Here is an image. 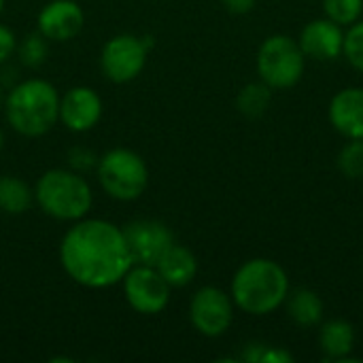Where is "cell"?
Instances as JSON below:
<instances>
[{
  "mask_svg": "<svg viewBox=\"0 0 363 363\" xmlns=\"http://www.w3.org/2000/svg\"><path fill=\"white\" fill-rule=\"evenodd\" d=\"M342 55L349 60V64L353 68L363 72V21L351 23L349 32L345 34Z\"/></svg>",
  "mask_w": 363,
  "mask_h": 363,
  "instance_id": "23",
  "label": "cell"
},
{
  "mask_svg": "<svg viewBox=\"0 0 363 363\" xmlns=\"http://www.w3.org/2000/svg\"><path fill=\"white\" fill-rule=\"evenodd\" d=\"M121 283L130 308L138 315H160L170 302L172 287L164 281L155 266L134 264L125 272Z\"/></svg>",
  "mask_w": 363,
  "mask_h": 363,
  "instance_id": "8",
  "label": "cell"
},
{
  "mask_svg": "<svg viewBox=\"0 0 363 363\" xmlns=\"http://www.w3.org/2000/svg\"><path fill=\"white\" fill-rule=\"evenodd\" d=\"M304 51L300 43L285 34L266 38L257 51V72L272 89H289L304 74Z\"/></svg>",
  "mask_w": 363,
  "mask_h": 363,
  "instance_id": "6",
  "label": "cell"
},
{
  "mask_svg": "<svg viewBox=\"0 0 363 363\" xmlns=\"http://www.w3.org/2000/svg\"><path fill=\"white\" fill-rule=\"evenodd\" d=\"M2 145H4V134H2V128H0V149H2Z\"/></svg>",
  "mask_w": 363,
  "mask_h": 363,
  "instance_id": "29",
  "label": "cell"
},
{
  "mask_svg": "<svg viewBox=\"0 0 363 363\" xmlns=\"http://www.w3.org/2000/svg\"><path fill=\"white\" fill-rule=\"evenodd\" d=\"M191 325L206 338L223 336L234 319V300L219 287H202L189 302Z\"/></svg>",
  "mask_w": 363,
  "mask_h": 363,
  "instance_id": "9",
  "label": "cell"
},
{
  "mask_svg": "<svg viewBox=\"0 0 363 363\" xmlns=\"http://www.w3.org/2000/svg\"><path fill=\"white\" fill-rule=\"evenodd\" d=\"M298 43H300L304 55H308V57H315L321 62L336 60L342 55L345 32L332 19H315L304 26Z\"/></svg>",
  "mask_w": 363,
  "mask_h": 363,
  "instance_id": "13",
  "label": "cell"
},
{
  "mask_svg": "<svg viewBox=\"0 0 363 363\" xmlns=\"http://www.w3.org/2000/svg\"><path fill=\"white\" fill-rule=\"evenodd\" d=\"M17 51V38L11 28L0 23V64H4Z\"/></svg>",
  "mask_w": 363,
  "mask_h": 363,
  "instance_id": "25",
  "label": "cell"
},
{
  "mask_svg": "<svg viewBox=\"0 0 363 363\" xmlns=\"http://www.w3.org/2000/svg\"><path fill=\"white\" fill-rule=\"evenodd\" d=\"M102 119V98L96 89L77 85L60 96V121L77 134L89 132Z\"/></svg>",
  "mask_w": 363,
  "mask_h": 363,
  "instance_id": "11",
  "label": "cell"
},
{
  "mask_svg": "<svg viewBox=\"0 0 363 363\" xmlns=\"http://www.w3.org/2000/svg\"><path fill=\"white\" fill-rule=\"evenodd\" d=\"M121 230L134 264L155 266L160 257L168 251V247L174 245L170 228L157 219H136Z\"/></svg>",
  "mask_w": 363,
  "mask_h": 363,
  "instance_id": "10",
  "label": "cell"
},
{
  "mask_svg": "<svg viewBox=\"0 0 363 363\" xmlns=\"http://www.w3.org/2000/svg\"><path fill=\"white\" fill-rule=\"evenodd\" d=\"M38 32L53 43L72 40L85 26V13L74 0H51L38 13Z\"/></svg>",
  "mask_w": 363,
  "mask_h": 363,
  "instance_id": "12",
  "label": "cell"
},
{
  "mask_svg": "<svg viewBox=\"0 0 363 363\" xmlns=\"http://www.w3.org/2000/svg\"><path fill=\"white\" fill-rule=\"evenodd\" d=\"M155 268H157V272L164 277V281L170 287H185V285H189L196 279L198 259H196V255L187 247L174 242L160 257Z\"/></svg>",
  "mask_w": 363,
  "mask_h": 363,
  "instance_id": "15",
  "label": "cell"
},
{
  "mask_svg": "<svg viewBox=\"0 0 363 363\" xmlns=\"http://www.w3.org/2000/svg\"><path fill=\"white\" fill-rule=\"evenodd\" d=\"M323 11L338 26H351L362 17L363 0H323Z\"/></svg>",
  "mask_w": 363,
  "mask_h": 363,
  "instance_id": "21",
  "label": "cell"
},
{
  "mask_svg": "<svg viewBox=\"0 0 363 363\" xmlns=\"http://www.w3.org/2000/svg\"><path fill=\"white\" fill-rule=\"evenodd\" d=\"M266 349H268V345H262V342L247 345L245 347V353H242V359L249 363H262V357H264Z\"/></svg>",
  "mask_w": 363,
  "mask_h": 363,
  "instance_id": "27",
  "label": "cell"
},
{
  "mask_svg": "<svg viewBox=\"0 0 363 363\" xmlns=\"http://www.w3.org/2000/svg\"><path fill=\"white\" fill-rule=\"evenodd\" d=\"M289 296L287 272L272 259H249L232 279L234 304L255 317L274 313Z\"/></svg>",
  "mask_w": 363,
  "mask_h": 363,
  "instance_id": "3",
  "label": "cell"
},
{
  "mask_svg": "<svg viewBox=\"0 0 363 363\" xmlns=\"http://www.w3.org/2000/svg\"><path fill=\"white\" fill-rule=\"evenodd\" d=\"M98 181L108 198L119 202L138 200L149 185V168L145 160L125 147L106 151L98 160Z\"/></svg>",
  "mask_w": 363,
  "mask_h": 363,
  "instance_id": "5",
  "label": "cell"
},
{
  "mask_svg": "<svg viewBox=\"0 0 363 363\" xmlns=\"http://www.w3.org/2000/svg\"><path fill=\"white\" fill-rule=\"evenodd\" d=\"M287 313L291 321L300 328H313L323 317V302L313 289H296L289 296Z\"/></svg>",
  "mask_w": 363,
  "mask_h": 363,
  "instance_id": "17",
  "label": "cell"
},
{
  "mask_svg": "<svg viewBox=\"0 0 363 363\" xmlns=\"http://www.w3.org/2000/svg\"><path fill=\"white\" fill-rule=\"evenodd\" d=\"M2 9H4V0H0V13H2Z\"/></svg>",
  "mask_w": 363,
  "mask_h": 363,
  "instance_id": "31",
  "label": "cell"
},
{
  "mask_svg": "<svg viewBox=\"0 0 363 363\" xmlns=\"http://www.w3.org/2000/svg\"><path fill=\"white\" fill-rule=\"evenodd\" d=\"M98 155L87 149V147H74L68 151V164H70V170L74 172H83V170H91L98 166Z\"/></svg>",
  "mask_w": 363,
  "mask_h": 363,
  "instance_id": "24",
  "label": "cell"
},
{
  "mask_svg": "<svg viewBox=\"0 0 363 363\" xmlns=\"http://www.w3.org/2000/svg\"><path fill=\"white\" fill-rule=\"evenodd\" d=\"M153 45H155L153 36L117 34L108 38L100 53V66L104 77L119 85L134 81L143 72L149 49Z\"/></svg>",
  "mask_w": 363,
  "mask_h": 363,
  "instance_id": "7",
  "label": "cell"
},
{
  "mask_svg": "<svg viewBox=\"0 0 363 363\" xmlns=\"http://www.w3.org/2000/svg\"><path fill=\"white\" fill-rule=\"evenodd\" d=\"M4 115L17 134L38 138L60 121V94L45 79L19 81L4 98Z\"/></svg>",
  "mask_w": 363,
  "mask_h": 363,
  "instance_id": "2",
  "label": "cell"
},
{
  "mask_svg": "<svg viewBox=\"0 0 363 363\" xmlns=\"http://www.w3.org/2000/svg\"><path fill=\"white\" fill-rule=\"evenodd\" d=\"M2 100H4V96H2V85H0V104H2Z\"/></svg>",
  "mask_w": 363,
  "mask_h": 363,
  "instance_id": "30",
  "label": "cell"
},
{
  "mask_svg": "<svg viewBox=\"0 0 363 363\" xmlns=\"http://www.w3.org/2000/svg\"><path fill=\"white\" fill-rule=\"evenodd\" d=\"M330 121L347 138H363V89L347 87L330 102Z\"/></svg>",
  "mask_w": 363,
  "mask_h": 363,
  "instance_id": "14",
  "label": "cell"
},
{
  "mask_svg": "<svg viewBox=\"0 0 363 363\" xmlns=\"http://www.w3.org/2000/svg\"><path fill=\"white\" fill-rule=\"evenodd\" d=\"M338 168L347 179L363 177V138H351L338 155Z\"/></svg>",
  "mask_w": 363,
  "mask_h": 363,
  "instance_id": "22",
  "label": "cell"
},
{
  "mask_svg": "<svg viewBox=\"0 0 363 363\" xmlns=\"http://www.w3.org/2000/svg\"><path fill=\"white\" fill-rule=\"evenodd\" d=\"M34 202L30 185L13 174L0 177V211L6 215H23Z\"/></svg>",
  "mask_w": 363,
  "mask_h": 363,
  "instance_id": "18",
  "label": "cell"
},
{
  "mask_svg": "<svg viewBox=\"0 0 363 363\" xmlns=\"http://www.w3.org/2000/svg\"><path fill=\"white\" fill-rule=\"evenodd\" d=\"M294 362V355L287 353L285 349H277V347H268L264 357H262V363H291Z\"/></svg>",
  "mask_w": 363,
  "mask_h": 363,
  "instance_id": "26",
  "label": "cell"
},
{
  "mask_svg": "<svg viewBox=\"0 0 363 363\" xmlns=\"http://www.w3.org/2000/svg\"><path fill=\"white\" fill-rule=\"evenodd\" d=\"M60 264L81 287L106 289L134 266L123 230L104 219H79L60 242Z\"/></svg>",
  "mask_w": 363,
  "mask_h": 363,
  "instance_id": "1",
  "label": "cell"
},
{
  "mask_svg": "<svg viewBox=\"0 0 363 363\" xmlns=\"http://www.w3.org/2000/svg\"><path fill=\"white\" fill-rule=\"evenodd\" d=\"M47 51H49V45H47V38L36 32V34H28L19 45H17V53H19V62L28 68H38L45 64L47 60Z\"/></svg>",
  "mask_w": 363,
  "mask_h": 363,
  "instance_id": "20",
  "label": "cell"
},
{
  "mask_svg": "<svg viewBox=\"0 0 363 363\" xmlns=\"http://www.w3.org/2000/svg\"><path fill=\"white\" fill-rule=\"evenodd\" d=\"M221 2L234 15H245L255 6V0H221Z\"/></svg>",
  "mask_w": 363,
  "mask_h": 363,
  "instance_id": "28",
  "label": "cell"
},
{
  "mask_svg": "<svg viewBox=\"0 0 363 363\" xmlns=\"http://www.w3.org/2000/svg\"><path fill=\"white\" fill-rule=\"evenodd\" d=\"M34 200L47 217L57 221H79L87 217L94 204V194L81 172L53 168L36 181Z\"/></svg>",
  "mask_w": 363,
  "mask_h": 363,
  "instance_id": "4",
  "label": "cell"
},
{
  "mask_svg": "<svg viewBox=\"0 0 363 363\" xmlns=\"http://www.w3.org/2000/svg\"><path fill=\"white\" fill-rule=\"evenodd\" d=\"M272 100V87H268L264 81L262 83H249L240 89L236 98V106L242 115L247 117H262Z\"/></svg>",
  "mask_w": 363,
  "mask_h": 363,
  "instance_id": "19",
  "label": "cell"
},
{
  "mask_svg": "<svg viewBox=\"0 0 363 363\" xmlns=\"http://www.w3.org/2000/svg\"><path fill=\"white\" fill-rule=\"evenodd\" d=\"M319 345H321V351L325 353L328 359L342 362L345 357L351 355L353 345H355L353 325H351L349 321H342V319L328 321V323L321 328Z\"/></svg>",
  "mask_w": 363,
  "mask_h": 363,
  "instance_id": "16",
  "label": "cell"
}]
</instances>
